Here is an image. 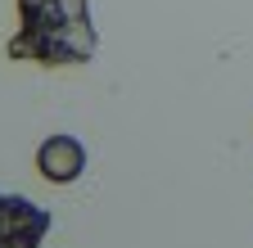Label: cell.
I'll list each match as a JSON object with an SVG mask.
<instances>
[{
	"label": "cell",
	"instance_id": "6da1fadb",
	"mask_svg": "<svg viewBox=\"0 0 253 248\" xmlns=\"http://www.w3.org/2000/svg\"><path fill=\"white\" fill-rule=\"evenodd\" d=\"M100 36L90 23V0H18V32L9 36V59L41 68L90 64Z\"/></svg>",
	"mask_w": 253,
	"mask_h": 248
},
{
	"label": "cell",
	"instance_id": "3957f363",
	"mask_svg": "<svg viewBox=\"0 0 253 248\" xmlns=\"http://www.w3.org/2000/svg\"><path fill=\"white\" fill-rule=\"evenodd\" d=\"M37 167H41L45 180L68 185V180H77V176L86 172V144H82L77 136H50V140H41V149H37Z\"/></svg>",
	"mask_w": 253,
	"mask_h": 248
},
{
	"label": "cell",
	"instance_id": "7a4b0ae2",
	"mask_svg": "<svg viewBox=\"0 0 253 248\" xmlns=\"http://www.w3.org/2000/svg\"><path fill=\"white\" fill-rule=\"evenodd\" d=\"M50 235V212L0 190V248H41Z\"/></svg>",
	"mask_w": 253,
	"mask_h": 248
}]
</instances>
